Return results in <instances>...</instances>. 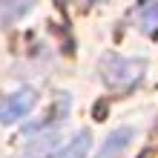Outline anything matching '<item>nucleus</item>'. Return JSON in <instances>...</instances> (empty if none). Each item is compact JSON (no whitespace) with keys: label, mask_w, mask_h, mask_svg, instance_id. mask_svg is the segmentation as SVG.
Masks as SVG:
<instances>
[{"label":"nucleus","mask_w":158,"mask_h":158,"mask_svg":"<svg viewBox=\"0 0 158 158\" xmlns=\"http://www.w3.org/2000/svg\"><path fill=\"white\" fill-rule=\"evenodd\" d=\"M101 69H104V81L109 86H127L132 83L138 75H141L144 63L141 60H127V58H118V55H106L101 60Z\"/></svg>","instance_id":"1"},{"label":"nucleus","mask_w":158,"mask_h":158,"mask_svg":"<svg viewBox=\"0 0 158 158\" xmlns=\"http://www.w3.org/2000/svg\"><path fill=\"white\" fill-rule=\"evenodd\" d=\"M32 106H35V92H29V89L15 92V95L9 98L3 106H0V124H12V121L23 118Z\"/></svg>","instance_id":"2"},{"label":"nucleus","mask_w":158,"mask_h":158,"mask_svg":"<svg viewBox=\"0 0 158 158\" xmlns=\"http://www.w3.org/2000/svg\"><path fill=\"white\" fill-rule=\"evenodd\" d=\"M129 138H132V129H115L112 135L106 138V144L101 147V152H98V158H118L121 152L127 150V144H129Z\"/></svg>","instance_id":"3"},{"label":"nucleus","mask_w":158,"mask_h":158,"mask_svg":"<svg viewBox=\"0 0 158 158\" xmlns=\"http://www.w3.org/2000/svg\"><path fill=\"white\" fill-rule=\"evenodd\" d=\"M141 23H144V29H147V32L155 29V26H158V6H150V12L141 15Z\"/></svg>","instance_id":"4"}]
</instances>
